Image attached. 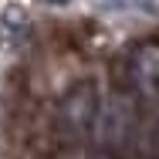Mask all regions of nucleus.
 Listing matches in <instances>:
<instances>
[{
	"label": "nucleus",
	"instance_id": "nucleus-1",
	"mask_svg": "<svg viewBox=\"0 0 159 159\" xmlns=\"http://www.w3.org/2000/svg\"><path fill=\"white\" fill-rule=\"evenodd\" d=\"M139 125H142V119H139L132 98L129 95H112L105 102H98V115H95L92 132H95L98 149H105L112 156H122V152H129L135 146Z\"/></svg>",
	"mask_w": 159,
	"mask_h": 159
},
{
	"label": "nucleus",
	"instance_id": "nucleus-2",
	"mask_svg": "<svg viewBox=\"0 0 159 159\" xmlns=\"http://www.w3.org/2000/svg\"><path fill=\"white\" fill-rule=\"evenodd\" d=\"M98 102L102 98H98L95 81H75L61 95V105H58V132L68 142H81L92 132L95 115H98Z\"/></svg>",
	"mask_w": 159,
	"mask_h": 159
},
{
	"label": "nucleus",
	"instance_id": "nucleus-3",
	"mask_svg": "<svg viewBox=\"0 0 159 159\" xmlns=\"http://www.w3.org/2000/svg\"><path fill=\"white\" fill-rule=\"evenodd\" d=\"M122 78L125 88L139 102L159 105V44L146 41L122 54Z\"/></svg>",
	"mask_w": 159,
	"mask_h": 159
},
{
	"label": "nucleus",
	"instance_id": "nucleus-4",
	"mask_svg": "<svg viewBox=\"0 0 159 159\" xmlns=\"http://www.w3.org/2000/svg\"><path fill=\"white\" fill-rule=\"evenodd\" d=\"M27 34H31L27 10H24L20 3L3 7V14H0V44H3L7 51H20V44L27 41Z\"/></svg>",
	"mask_w": 159,
	"mask_h": 159
},
{
	"label": "nucleus",
	"instance_id": "nucleus-5",
	"mask_svg": "<svg viewBox=\"0 0 159 159\" xmlns=\"http://www.w3.org/2000/svg\"><path fill=\"white\" fill-rule=\"evenodd\" d=\"M98 7H108V10H152L149 0H95Z\"/></svg>",
	"mask_w": 159,
	"mask_h": 159
},
{
	"label": "nucleus",
	"instance_id": "nucleus-6",
	"mask_svg": "<svg viewBox=\"0 0 159 159\" xmlns=\"http://www.w3.org/2000/svg\"><path fill=\"white\" fill-rule=\"evenodd\" d=\"M51 3H68V0H51Z\"/></svg>",
	"mask_w": 159,
	"mask_h": 159
}]
</instances>
